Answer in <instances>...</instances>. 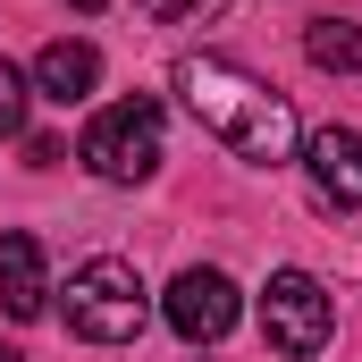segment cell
I'll use <instances>...</instances> for the list:
<instances>
[{
	"mask_svg": "<svg viewBox=\"0 0 362 362\" xmlns=\"http://www.w3.org/2000/svg\"><path fill=\"white\" fill-rule=\"evenodd\" d=\"M177 101L194 110V127L202 135H219L236 160H253V169H278V160H295V144H303V127H295V101L270 85V76H253V68H236V59H177Z\"/></svg>",
	"mask_w": 362,
	"mask_h": 362,
	"instance_id": "1",
	"label": "cell"
},
{
	"mask_svg": "<svg viewBox=\"0 0 362 362\" xmlns=\"http://www.w3.org/2000/svg\"><path fill=\"white\" fill-rule=\"evenodd\" d=\"M144 320H152V295H144L135 262L93 253L85 270L68 278V329H76L85 346H135V337H144Z\"/></svg>",
	"mask_w": 362,
	"mask_h": 362,
	"instance_id": "2",
	"label": "cell"
},
{
	"mask_svg": "<svg viewBox=\"0 0 362 362\" xmlns=\"http://www.w3.org/2000/svg\"><path fill=\"white\" fill-rule=\"evenodd\" d=\"M76 160L110 185H144L160 169V101H110V110H93V127L76 135Z\"/></svg>",
	"mask_w": 362,
	"mask_h": 362,
	"instance_id": "3",
	"label": "cell"
},
{
	"mask_svg": "<svg viewBox=\"0 0 362 362\" xmlns=\"http://www.w3.org/2000/svg\"><path fill=\"white\" fill-rule=\"evenodd\" d=\"M262 337H270V354L312 362L329 337H337V303H329V286H320L312 270H270V286H262Z\"/></svg>",
	"mask_w": 362,
	"mask_h": 362,
	"instance_id": "4",
	"label": "cell"
},
{
	"mask_svg": "<svg viewBox=\"0 0 362 362\" xmlns=\"http://www.w3.org/2000/svg\"><path fill=\"white\" fill-rule=\"evenodd\" d=\"M160 312H169V329H177L185 346H219L228 329H236V278L228 270H185L169 295H160Z\"/></svg>",
	"mask_w": 362,
	"mask_h": 362,
	"instance_id": "5",
	"label": "cell"
},
{
	"mask_svg": "<svg viewBox=\"0 0 362 362\" xmlns=\"http://www.w3.org/2000/svg\"><path fill=\"white\" fill-rule=\"evenodd\" d=\"M303 169H312V194H320L329 211H362V135L354 127L303 135Z\"/></svg>",
	"mask_w": 362,
	"mask_h": 362,
	"instance_id": "6",
	"label": "cell"
},
{
	"mask_svg": "<svg viewBox=\"0 0 362 362\" xmlns=\"http://www.w3.org/2000/svg\"><path fill=\"white\" fill-rule=\"evenodd\" d=\"M0 312L8 320H42L51 312V278H42V245L34 236H0Z\"/></svg>",
	"mask_w": 362,
	"mask_h": 362,
	"instance_id": "7",
	"label": "cell"
},
{
	"mask_svg": "<svg viewBox=\"0 0 362 362\" xmlns=\"http://www.w3.org/2000/svg\"><path fill=\"white\" fill-rule=\"evenodd\" d=\"M34 85L51 93V101H85L101 85V51L93 42H51L42 59H34Z\"/></svg>",
	"mask_w": 362,
	"mask_h": 362,
	"instance_id": "8",
	"label": "cell"
},
{
	"mask_svg": "<svg viewBox=\"0 0 362 362\" xmlns=\"http://www.w3.org/2000/svg\"><path fill=\"white\" fill-rule=\"evenodd\" d=\"M303 59H312V68H346V76H362V25H346V17L303 25Z\"/></svg>",
	"mask_w": 362,
	"mask_h": 362,
	"instance_id": "9",
	"label": "cell"
},
{
	"mask_svg": "<svg viewBox=\"0 0 362 362\" xmlns=\"http://www.w3.org/2000/svg\"><path fill=\"white\" fill-rule=\"evenodd\" d=\"M135 8H144L152 25H211L228 0H135Z\"/></svg>",
	"mask_w": 362,
	"mask_h": 362,
	"instance_id": "10",
	"label": "cell"
},
{
	"mask_svg": "<svg viewBox=\"0 0 362 362\" xmlns=\"http://www.w3.org/2000/svg\"><path fill=\"white\" fill-rule=\"evenodd\" d=\"M17 127H25V68L0 59V135H17Z\"/></svg>",
	"mask_w": 362,
	"mask_h": 362,
	"instance_id": "11",
	"label": "cell"
},
{
	"mask_svg": "<svg viewBox=\"0 0 362 362\" xmlns=\"http://www.w3.org/2000/svg\"><path fill=\"white\" fill-rule=\"evenodd\" d=\"M68 8H85V17H93V8H101V0H68Z\"/></svg>",
	"mask_w": 362,
	"mask_h": 362,
	"instance_id": "12",
	"label": "cell"
},
{
	"mask_svg": "<svg viewBox=\"0 0 362 362\" xmlns=\"http://www.w3.org/2000/svg\"><path fill=\"white\" fill-rule=\"evenodd\" d=\"M0 362H17V354H8V346H0Z\"/></svg>",
	"mask_w": 362,
	"mask_h": 362,
	"instance_id": "13",
	"label": "cell"
}]
</instances>
